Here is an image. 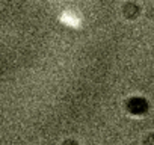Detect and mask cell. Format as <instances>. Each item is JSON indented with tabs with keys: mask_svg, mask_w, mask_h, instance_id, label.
Masks as SVG:
<instances>
[{
	"mask_svg": "<svg viewBox=\"0 0 154 145\" xmlns=\"http://www.w3.org/2000/svg\"><path fill=\"white\" fill-rule=\"evenodd\" d=\"M60 21L62 23H65V24H68V26H71V27H80V18L79 17H75L72 12H69V11H65V12H62L60 14Z\"/></svg>",
	"mask_w": 154,
	"mask_h": 145,
	"instance_id": "cell-1",
	"label": "cell"
}]
</instances>
